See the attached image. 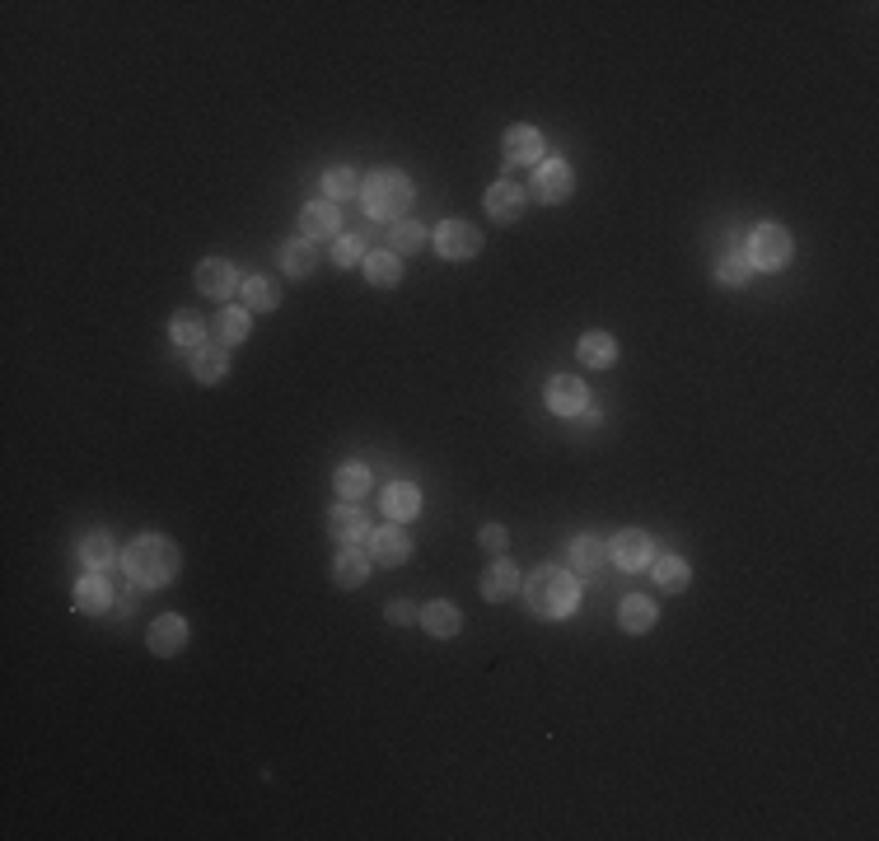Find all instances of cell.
I'll list each match as a JSON object with an SVG mask.
<instances>
[{"instance_id":"ffe728a7","label":"cell","mask_w":879,"mask_h":841,"mask_svg":"<svg viewBox=\"0 0 879 841\" xmlns=\"http://www.w3.org/2000/svg\"><path fill=\"white\" fill-rule=\"evenodd\" d=\"M576 356H580V365H590V370H608V365L618 360V342H613L608 332H585L576 346Z\"/></svg>"},{"instance_id":"f546056e","label":"cell","mask_w":879,"mask_h":841,"mask_svg":"<svg viewBox=\"0 0 879 841\" xmlns=\"http://www.w3.org/2000/svg\"><path fill=\"white\" fill-rule=\"evenodd\" d=\"M618 622H622V631H632V636H646V631L655 627V603H650V599H622Z\"/></svg>"},{"instance_id":"8d00e7d4","label":"cell","mask_w":879,"mask_h":841,"mask_svg":"<svg viewBox=\"0 0 879 841\" xmlns=\"http://www.w3.org/2000/svg\"><path fill=\"white\" fill-rule=\"evenodd\" d=\"M384 617H389L393 627H407V622H417V603H407V599H389L384 603Z\"/></svg>"},{"instance_id":"f1b7e54d","label":"cell","mask_w":879,"mask_h":841,"mask_svg":"<svg viewBox=\"0 0 879 841\" xmlns=\"http://www.w3.org/2000/svg\"><path fill=\"white\" fill-rule=\"evenodd\" d=\"M169 337H173V346H178V351H188V356H192V351H202V346H206V323H202V318H192V314H178L169 323Z\"/></svg>"},{"instance_id":"30bf717a","label":"cell","mask_w":879,"mask_h":841,"mask_svg":"<svg viewBox=\"0 0 879 841\" xmlns=\"http://www.w3.org/2000/svg\"><path fill=\"white\" fill-rule=\"evenodd\" d=\"M328 533H332L337 542H342V547H356V542H365V538H370L365 510L356 505V500H342V505H337V510L328 514Z\"/></svg>"},{"instance_id":"cb8c5ba5","label":"cell","mask_w":879,"mask_h":841,"mask_svg":"<svg viewBox=\"0 0 879 841\" xmlns=\"http://www.w3.org/2000/svg\"><path fill=\"white\" fill-rule=\"evenodd\" d=\"M608 561V547L599 538H576L571 542V571L576 575H599Z\"/></svg>"},{"instance_id":"7a4b0ae2","label":"cell","mask_w":879,"mask_h":841,"mask_svg":"<svg viewBox=\"0 0 879 841\" xmlns=\"http://www.w3.org/2000/svg\"><path fill=\"white\" fill-rule=\"evenodd\" d=\"M524 603H529V613L534 617H571L580 603V585L576 575L562 571V566H538L529 580H524Z\"/></svg>"},{"instance_id":"4dcf8cb0","label":"cell","mask_w":879,"mask_h":841,"mask_svg":"<svg viewBox=\"0 0 879 841\" xmlns=\"http://www.w3.org/2000/svg\"><path fill=\"white\" fill-rule=\"evenodd\" d=\"M332 491H337L342 500L365 496V491H370V472H365L361 463H342V468L332 472Z\"/></svg>"},{"instance_id":"5bb4252c","label":"cell","mask_w":879,"mask_h":841,"mask_svg":"<svg viewBox=\"0 0 879 841\" xmlns=\"http://www.w3.org/2000/svg\"><path fill=\"white\" fill-rule=\"evenodd\" d=\"M197 290L211 295V300H225V295L239 290V276H234V267L225 257H206L202 267H197Z\"/></svg>"},{"instance_id":"484cf974","label":"cell","mask_w":879,"mask_h":841,"mask_svg":"<svg viewBox=\"0 0 879 841\" xmlns=\"http://www.w3.org/2000/svg\"><path fill=\"white\" fill-rule=\"evenodd\" d=\"M239 290H244V304L253 309V314H272L276 304H281V286L267 281V276H248Z\"/></svg>"},{"instance_id":"9c48e42d","label":"cell","mask_w":879,"mask_h":841,"mask_svg":"<svg viewBox=\"0 0 879 841\" xmlns=\"http://www.w3.org/2000/svg\"><path fill=\"white\" fill-rule=\"evenodd\" d=\"M524 187L510 183V178H501V183H491L487 187V215L496 220V225H515L519 215H524Z\"/></svg>"},{"instance_id":"44dd1931","label":"cell","mask_w":879,"mask_h":841,"mask_svg":"<svg viewBox=\"0 0 879 841\" xmlns=\"http://www.w3.org/2000/svg\"><path fill=\"white\" fill-rule=\"evenodd\" d=\"M113 603V585L103 580V571H89L80 585H75V608L80 613H103Z\"/></svg>"},{"instance_id":"4fadbf2b","label":"cell","mask_w":879,"mask_h":841,"mask_svg":"<svg viewBox=\"0 0 879 841\" xmlns=\"http://www.w3.org/2000/svg\"><path fill=\"white\" fill-rule=\"evenodd\" d=\"M543 398H548V407H552L557 416H580L585 407H590V393H585V384H580V379H571V374H557Z\"/></svg>"},{"instance_id":"7402d4cb","label":"cell","mask_w":879,"mask_h":841,"mask_svg":"<svg viewBox=\"0 0 879 841\" xmlns=\"http://www.w3.org/2000/svg\"><path fill=\"white\" fill-rule=\"evenodd\" d=\"M365 281L379 290H393L403 281V257L398 253H365Z\"/></svg>"},{"instance_id":"8fae6325","label":"cell","mask_w":879,"mask_h":841,"mask_svg":"<svg viewBox=\"0 0 879 841\" xmlns=\"http://www.w3.org/2000/svg\"><path fill=\"white\" fill-rule=\"evenodd\" d=\"M370 556H375L379 566H403L407 556H412V538H407L398 524L370 528Z\"/></svg>"},{"instance_id":"836d02e7","label":"cell","mask_w":879,"mask_h":841,"mask_svg":"<svg viewBox=\"0 0 879 841\" xmlns=\"http://www.w3.org/2000/svg\"><path fill=\"white\" fill-rule=\"evenodd\" d=\"M248 337V309H225L216 318V342L220 346H239Z\"/></svg>"},{"instance_id":"2e32d148","label":"cell","mask_w":879,"mask_h":841,"mask_svg":"<svg viewBox=\"0 0 879 841\" xmlns=\"http://www.w3.org/2000/svg\"><path fill=\"white\" fill-rule=\"evenodd\" d=\"M505 164L515 169V164H538L543 159V136L534 127H510L505 131Z\"/></svg>"},{"instance_id":"74e56055","label":"cell","mask_w":879,"mask_h":841,"mask_svg":"<svg viewBox=\"0 0 879 841\" xmlns=\"http://www.w3.org/2000/svg\"><path fill=\"white\" fill-rule=\"evenodd\" d=\"M477 542H482V547H487L491 556H501V552H505V542H510V538H505V528H501V524H487Z\"/></svg>"},{"instance_id":"277c9868","label":"cell","mask_w":879,"mask_h":841,"mask_svg":"<svg viewBox=\"0 0 879 841\" xmlns=\"http://www.w3.org/2000/svg\"><path fill=\"white\" fill-rule=\"evenodd\" d=\"M791 253L795 248H791V234H786V229L781 225H758L749 234V253L744 257H749L758 271H781L786 262H791Z\"/></svg>"},{"instance_id":"83f0119b","label":"cell","mask_w":879,"mask_h":841,"mask_svg":"<svg viewBox=\"0 0 879 841\" xmlns=\"http://www.w3.org/2000/svg\"><path fill=\"white\" fill-rule=\"evenodd\" d=\"M113 556H117V547L108 533H85V538H80V561H85V571H108Z\"/></svg>"},{"instance_id":"3957f363","label":"cell","mask_w":879,"mask_h":841,"mask_svg":"<svg viewBox=\"0 0 879 841\" xmlns=\"http://www.w3.org/2000/svg\"><path fill=\"white\" fill-rule=\"evenodd\" d=\"M361 201H365V215H375V220H403V211L417 201V192H412V178L384 169L365 178Z\"/></svg>"},{"instance_id":"d4e9b609","label":"cell","mask_w":879,"mask_h":841,"mask_svg":"<svg viewBox=\"0 0 879 841\" xmlns=\"http://www.w3.org/2000/svg\"><path fill=\"white\" fill-rule=\"evenodd\" d=\"M417 510H421V491L412 482H393L389 491H384V514H389L393 524H398V519H412Z\"/></svg>"},{"instance_id":"9a60e30c","label":"cell","mask_w":879,"mask_h":841,"mask_svg":"<svg viewBox=\"0 0 879 841\" xmlns=\"http://www.w3.org/2000/svg\"><path fill=\"white\" fill-rule=\"evenodd\" d=\"M230 374V346L206 342L202 351H192V379L197 384H220Z\"/></svg>"},{"instance_id":"52a82bcc","label":"cell","mask_w":879,"mask_h":841,"mask_svg":"<svg viewBox=\"0 0 879 841\" xmlns=\"http://www.w3.org/2000/svg\"><path fill=\"white\" fill-rule=\"evenodd\" d=\"M608 556L618 561L622 571H646L650 556H655L650 533H641V528H622V533H613V542H608Z\"/></svg>"},{"instance_id":"e575fe53","label":"cell","mask_w":879,"mask_h":841,"mask_svg":"<svg viewBox=\"0 0 879 841\" xmlns=\"http://www.w3.org/2000/svg\"><path fill=\"white\" fill-rule=\"evenodd\" d=\"M749 276H753V262L744 253L721 257V267H716V281H721V286H749Z\"/></svg>"},{"instance_id":"8992f818","label":"cell","mask_w":879,"mask_h":841,"mask_svg":"<svg viewBox=\"0 0 879 841\" xmlns=\"http://www.w3.org/2000/svg\"><path fill=\"white\" fill-rule=\"evenodd\" d=\"M435 248H440V257H449V262H468V257L482 253V234H477V225H468V220H445V225L435 229Z\"/></svg>"},{"instance_id":"4316f807","label":"cell","mask_w":879,"mask_h":841,"mask_svg":"<svg viewBox=\"0 0 879 841\" xmlns=\"http://www.w3.org/2000/svg\"><path fill=\"white\" fill-rule=\"evenodd\" d=\"M650 575H655V585H660L664 594H683V589H688V580H692V571H688V561H683V556H660Z\"/></svg>"},{"instance_id":"ac0fdd59","label":"cell","mask_w":879,"mask_h":841,"mask_svg":"<svg viewBox=\"0 0 879 841\" xmlns=\"http://www.w3.org/2000/svg\"><path fill=\"white\" fill-rule=\"evenodd\" d=\"M421 627L431 631L435 641H449V636H459V631H463V617H459V608H454V603L435 599V603H426V608H421Z\"/></svg>"},{"instance_id":"7c38bea8","label":"cell","mask_w":879,"mask_h":841,"mask_svg":"<svg viewBox=\"0 0 879 841\" xmlns=\"http://www.w3.org/2000/svg\"><path fill=\"white\" fill-rule=\"evenodd\" d=\"M337 229H342V211H337L328 197H323V201H309V206L300 211V234H304L309 243L332 239Z\"/></svg>"},{"instance_id":"d590c367","label":"cell","mask_w":879,"mask_h":841,"mask_svg":"<svg viewBox=\"0 0 879 841\" xmlns=\"http://www.w3.org/2000/svg\"><path fill=\"white\" fill-rule=\"evenodd\" d=\"M332 262H337V267H356V262H365L361 239H356V234H342L337 248H332Z\"/></svg>"},{"instance_id":"603a6c76","label":"cell","mask_w":879,"mask_h":841,"mask_svg":"<svg viewBox=\"0 0 879 841\" xmlns=\"http://www.w3.org/2000/svg\"><path fill=\"white\" fill-rule=\"evenodd\" d=\"M318 267V243L309 239H290L286 248H281V271H290L295 281H304L309 271Z\"/></svg>"},{"instance_id":"1f68e13d","label":"cell","mask_w":879,"mask_h":841,"mask_svg":"<svg viewBox=\"0 0 879 841\" xmlns=\"http://www.w3.org/2000/svg\"><path fill=\"white\" fill-rule=\"evenodd\" d=\"M421 243H426V229L417 225V220H393V229H389V253H417Z\"/></svg>"},{"instance_id":"e0dca14e","label":"cell","mask_w":879,"mask_h":841,"mask_svg":"<svg viewBox=\"0 0 879 841\" xmlns=\"http://www.w3.org/2000/svg\"><path fill=\"white\" fill-rule=\"evenodd\" d=\"M332 580L342 589H361L365 580H370V556H365L361 547H342L337 561H332Z\"/></svg>"},{"instance_id":"d6986e66","label":"cell","mask_w":879,"mask_h":841,"mask_svg":"<svg viewBox=\"0 0 879 841\" xmlns=\"http://www.w3.org/2000/svg\"><path fill=\"white\" fill-rule=\"evenodd\" d=\"M515 589H519V571L510 566V561H501V556H496V561H491V571L482 575V599H487V603H505Z\"/></svg>"},{"instance_id":"d6a6232c","label":"cell","mask_w":879,"mask_h":841,"mask_svg":"<svg viewBox=\"0 0 879 841\" xmlns=\"http://www.w3.org/2000/svg\"><path fill=\"white\" fill-rule=\"evenodd\" d=\"M323 197H332V206H337V201L361 197V178H356V169H332L328 178H323Z\"/></svg>"},{"instance_id":"ba28073f","label":"cell","mask_w":879,"mask_h":841,"mask_svg":"<svg viewBox=\"0 0 879 841\" xmlns=\"http://www.w3.org/2000/svg\"><path fill=\"white\" fill-rule=\"evenodd\" d=\"M145 645H150L159 659L183 655V650H188V622H183L178 613L155 617V622H150V631H145Z\"/></svg>"},{"instance_id":"5b68a950","label":"cell","mask_w":879,"mask_h":841,"mask_svg":"<svg viewBox=\"0 0 879 841\" xmlns=\"http://www.w3.org/2000/svg\"><path fill=\"white\" fill-rule=\"evenodd\" d=\"M571 187H576V173H571V164L566 159H538V169H534V197L538 201H548V206H557V201L571 197Z\"/></svg>"},{"instance_id":"6da1fadb","label":"cell","mask_w":879,"mask_h":841,"mask_svg":"<svg viewBox=\"0 0 879 841\" xmlns=\"http://www.w3.org/2000/svg\"><path fill=\"white\" fill-rule=\"evenodd\" d=\"M122 571H127L131 585L164 589L169 580H178V571H183V556H178V547H173L169 538L145 533V538H136L127 552H122Z\"/></svg>"}]
</instances>
